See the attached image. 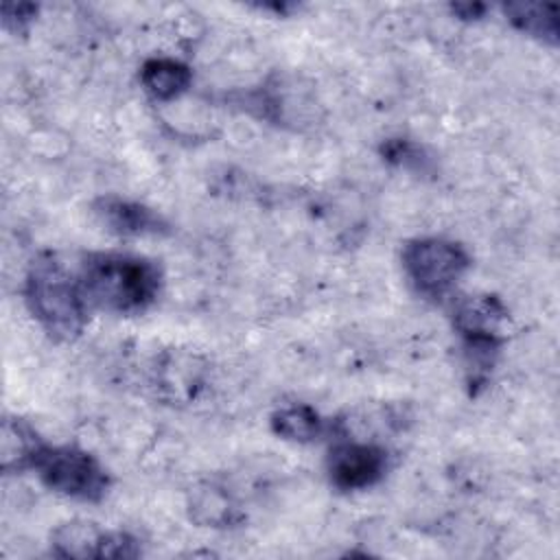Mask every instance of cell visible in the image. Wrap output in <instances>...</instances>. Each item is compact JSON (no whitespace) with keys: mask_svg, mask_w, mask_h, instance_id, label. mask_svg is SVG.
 <instances>
[{"mask_svg":"<svg viewBox=\"0 0 560 560\" xmlns=\"http://www.w3.org/2000/svg\"><path fill=\"white\" fill-rule=\"evenodd\" d=\"M77 276L90 308L112 315L149 311L164 284L158 260L131 252H88L79 262Z\"/></svg>","mask_w":560,"mask_h":560,"instance_id":"1","label":"cell"},{"mask_svg":"<svg viewBox=\"0 0 560 560\" xmlns=\"http://www.w3.org/2000/svg\"><path fill=\"white\" fill-rule=\"evenodd\" d=\"M92 212L98 223L122 238H144V236H166L173 232L164 214L147 203L120 197L101 195L92 203Z\"/></svg>","mask_w":560,"mask_h":560,"instance_id":"6","label":"cell"},{"mask_svg":"<svg viewBox=\"0 0 560 560\" xmlns=\"http://www.w3.org/2000/svg\"><path fill=\"white\" fill-rule=\"evenodd\" d=\"M451 11L459 20L470 22V20L483 18L486 11H488V4H483V2H455V4H451Z\"/></svg>","mask_w":560,"mask_h":560,"instance_id":"17","label":"cell"},{"mask_svg":"<svg viewBox=\"0 0 560 560\" xmlns=\"http://www.w3.org/2000/svg\"><path fill=\"white\" fill-rule=\"evenodd\" d=\"M39 7L33 2H4L0 13H2V26L11 33H26L31 22L35 20Z\"/></svg>","mask_w":560,"mask_h":560,"instance_id":"16","label":"cell"},{"mask_svg":"<svg viewBox=\"0 0 560 560\" xmlns=\"http://www.w3.org/2000/svg\"><path fill=\"white\" fill-rule=\"evenodd\" d=\"M378 153L387 164L418 173V175H433L435 171V164L429 151L411 138H387L381 142Z\"/></svg>","mask_w":560,"mask_h":560,"instance_id":"15","label":"cell"},{"mask_svg":"<svg viewBox=\"0 0 560 560\" xmlns=\"http://www.w3.org/2000/svg\"><path fill=\"white\" fill-rule=\"evenodd\" d=\"M188 514L203 527H234L243 521L234 497L219 483H197L188 494Z\"/></svg>","mask_w":560,"mask_h":560,"instance_id":"9","label":"cell"},{"mask_svg":"<svg viewBox=\"0 0 560 560\" xmlns=\"http://www.w3.org/2000/svg\"><path fill=\"white\" fill-rule=\"evenodd\" d=\"M269 424L276 435L298 444L315 442L330 429V422L324 420L319 411L306 402H289L278 407L271 413Z\"/></svg>","mask_w":560,"mask_h":560,"instance_id":"12","label":"cell"},{"mask_svg":"<svg viewBox=\"0 0 560 560\" xmlns=\"http://www.w3.org/2000/svg\"><path fill=\"white\" fill-rule=\"evenodd\" d=\"M389 470V453L370 440L339 438L326 457L328 481L341 492H357L376 486Z\"/></svg>","mask_w":560,"mask_h":560,"instance_id":"5","label":"cell"},{"mask_svg":"<svg viewBox=\"0 0 560 560\" xmlns=\"http://www.w3.org/2000/svg\"><path fill=\"white\" fill-rule=\"evenodd\" d=\"M400 260L411 289L431 302L451 298L470 269L468 249L444 236H422L405 243Z\"/></svg>","mask_w":560,"mask_h":560,"instance_id":"3","label":"cell"},{"mask_svg":"<svg viewBox=\"0 0 560 560\" xmlns=\"http://www.w3.org/2000/svg\"><path fill=\"white\" fill-rule=\"evenodd\" d=\"M107 532L81 518L61 523L50 536V551L59 558H105Z\"/></svg>","mask_w":560,"mask_h":560,"instance_id":"11","label":"cell"},{"mask_svg":"<svg viewBox=\"0 0 560 560\" xmlns=\"http://www.w3.org/2000/svg\"><path fill=\"white\" fill-rule=\"evenodd\" d=\"M510 319L508 306L501 302L499 295L492 293H477L466 295L455 302L453 308V328L459 339L466 337H494L505 339L503 326Z\"/></svg>","mask_w":560,"mask_h":560,"instance_id":"7","label":"cell"},{"mask_svg":"<svg viewBox=\"0 0 560 560\" xmlns=\"http://www.w3.org/2000/svg\"><path fill=\"white\" fill-rule=\"evenodd\" d=\"M201 383V368L195 357L166 354L158 368V385L171 400H190Z\"/></svg>","mask_w":560,"mask_h":560,"instance_id":"14","label":"cell"},{"mask_svg":"<svg viewBox=\"0 0 560 560\" xmlns=\"http://www.w3.org/2000/svg\"><path fill=\"white\" fill-rule=\"evenodd\" d=\"M505 20L527 37L542 44H558V7L545 2H508L501 4Z\"/></svg>","mask_w":560,"mask_h":560,"instance_id":"13","label":"cell"},{"mask_svg":"<svg viewBox=\"0 0 560 560\" xmlns=\"http://www.w3.org/2000/svg\"><path fill=\"white\" fill-rule=\"evenodd\" d=\"M192 83V70L173 57H151L140 66V85L158 103L182 96Z\"/></svg>","mask_w":560,"mask_h":560,"instance_id":"10","label":"cell"},{"mask_svg":"<svg viewBox=\"0 0 560 560\" xmlns=\"http://www.w3.org/2000/svg\"><path fill=\"white\" fill-rule=\"evenodd\" d=\"M33 470L48 490L83 503L103 501L112 486L107 468L92 453L74 444L46 442L35 457Z\"/></svg>","mask_w":560,"mask_h":560,"instance_id":"4","label":"cell"},{"mask_svg":"<svg viewBox=\"0 0 560 560\" xmlns=\"http://www.w3.org/2000/svg\"><path fill=\"white\" fill-rule=\"evenodd\" d=\"M44 438L18 416H4L0 427V468L7 475L33 470Z\"/></svg>","mask_w":560,"mask_h":560,"instance_id":"8","label":"cell"},{"mask_svg":"<svg viewBox=\"0 0 560 560\" xmlns=\"http://www.w3.org/2000/svg\"><path fill=\"white\" fill-rule=\"evenodd\" d=\"M24 302L33 319L55 341H74L90 317L79 276L55 252H39L24 276Z\"/></svg>","mask_w":560,"mask_h":560,"instance_id":"2","label":"cell"}]
</instances>
